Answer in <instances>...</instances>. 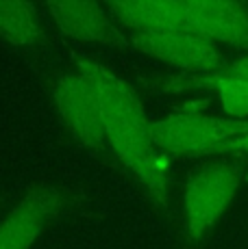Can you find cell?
Here are the masks:
<instances>
[{"instance_id": "5b68a950", "label": "cell", "mask_w": 248, "mask_h": 249, "mask_svg": "<svg viewBox=\"0 0 248 249\" xmlns=\"http://www.w3.org/2000/svg\"><path fill=\"white\" fill-rule=\"evenodd\" d=\"M179 33L216 46L248 50V2L240 0H176Z\"/></svg>"}, {"instance_id": "277c9868", "label": "cell", "mask_w": 248, "mask_h": 249, "mask_svg": "<svg viewBox=\"0 0 248 249\" xmlns=\"http://www.w3.org/2000/svg\"><path fill=\"white\" fill-rule=\"evenodd\" d=\"M81 68V65H79ZM55 107L65 128L89 150L107 152L109 143L104 135L103 111H100L98 89L92 74L81 68L72 74H63L52 89Z\"/></svg>"}, {"instance_id": "7a4b0ae2", "label": "cell", "mask_w": 248, "mask_h": 249, "mask_svg": "<svg viewBox=\"0 0 248 249\" xmlns=\"http://www.w3.org/2000/svg\"><path fill=\"white\" fill-rule=\"evenodd\" d=\"M246 180L244 162H209L189 176L183 193L185 230L192 243L209 232Z\"/></svg>"}, {"instance_id": "8992f818", "label": "cell", "mask_w": 248, "mask_h": 249, "mask_svg": "<svg viewBox=\"0 0 248 249\" xmlns=\"http://www.w3.org/2000/svg\"><path fill=\"white\" fill-rule=\"evenodd\" d=\"M131 48L187 74L211 76L227 63L220 46L189 33H131Z\"/></svg>"}, {"instance_id": "ba28073f", "label": "cell", "mask_w": 248, "mask_h": 249, "mask_svg": "<svg viewBox=\"0 0 248 249\" xmlns=\"http://www.w3.org/2000/svg\"><path fill=\"white\" fill-rule=\"evenodd\" d=\"M46 9L65 35L109 48H131L128 37L113 24L107 7L98 2H48Z\"/></svg>"}, {"instance_id": "7c38bea8", "label": "cell", "mask_w": 248, "mask_h": 249, "mask_svg": "<svg viewBox=\"0 0 248 249\" xmlns=\"http://www.w3.org/2000/svg\"><path fill=\"white\" fill-rule=\"evenodd\" d=\"M218 74L220 76H233V78H242V80H246L248 83V54L240 56V59L227 61Z\"/></svg>"}, {"instance_id": "52a82bcc", "label": "cell", "mask_w": 248, "mask_h": 249, "mask_svg": "<svg viewBox=\"0 0 248 249\" xmlns=\"http://www.w3.org/2000/svg\"><path fill=\"white\" fill-rule=\"evenodd\" d=\"M61 206L63 195L57 186H33L0 223V249H31Z\"/></svg>"}, {"instance_id": "4fadbf2b", "label": "cell", "mask_w": 248, "mask_h": 249, "mask_svg": "<svg viewBox=\"0 0 248 249\" xmlns=\"http://www.w3.org/2000/svg\"><path fill=\"white\" fill-rule=\"evenodd\" d=\"M244 174H246V180H248V165L244 162Z\"/></svg>"}, {"instance_id": "8fae6325", "label": "cell", "mask_w": 248, "mask_h": 249, "mask_svg": "<svg viewBox=\"0 0 248 249\" xmlns=\"http://www.w3.org/2000/svg\"><path fill=\"white\" fill-rule=\"evenodd\" d=\"M220 154H237V156H248V135H242L237 139H228V141L220 143L216 150L211 152V156Z\"/></svg>"}, {"instance_id": "30bf717a", "label": "cell", "mask_w": 248, "mask_h": 249, "mask_svg": "<svg viewBox=\"0 0 248 249\" xmlns=\"http://www.w3.org/2000/svg\"><path fill=\"white\" fill-rule=\"evenodd\" d=\"M0 37L13 46H33L40 41L41 26L37 7L20 0H0Z\"/></svg>"}, {"instance_id": "9c48e42d", "label": "cell", "mask_w": 248, "mask_h": 249, "mask_svg": "<svg viewBox=\"0 0 248 249\" xmlns=\"http://www.w3.org/2000/svg\"><path fill=\"white\" fill-rule=\"evenodd\" d=\"M172 87L179 89H216L222 108L231 119H248V83L233 76H185L172 80Z\"/></svg>"}, {"instance_id": "6da1fadb", "label": "cell", "mask_w": 248, "mask_h": 249, "mask_svg": "<svg viewBox=\"0 0 248 249\" xmlns=\"http://www.w3.org/2000/svg\"><path fill=\"white\" fill-rule=\"evenodd\" d=\"M79 65L87 70L96 83L109 150L150 191L157 202L168 208V169L161 152L152 143L150 119L146 117L140 98L122 78L103 65L92 61H81Z\"/></svg>"}, {"instance_id": "3957f363", "label": "cell", "mask_w": 248, "mask_h": 249, "mask_svg": "<svg viewBox=\"0 0 248 249\" xmlns=\"http://www.w3.org/2000/svg\"><path fill=\"white\" fill-rule=\"evenodd\" d=\"M248 135V119L174 113L150 122V137L159 152L176 156H211L220 143Z\"/></svg>"}]
</instances>
